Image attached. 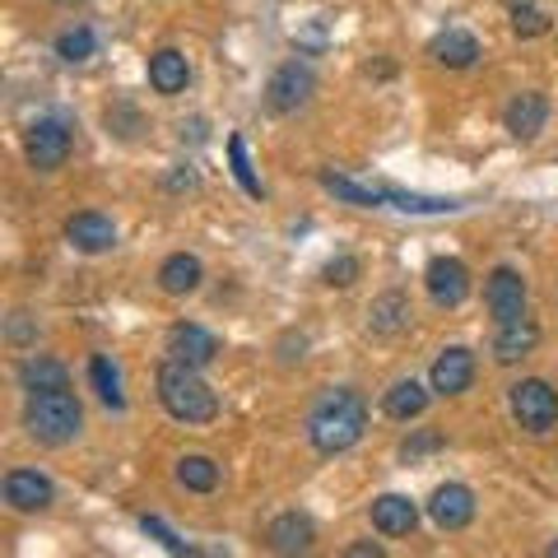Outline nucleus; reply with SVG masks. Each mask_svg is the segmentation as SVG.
Masks as SVG:
<instances>
[{"mask_svg": "<svg viewBox=\"0 0 558 558\" xmlns=\"http://www.w3.org/2000/svg\"><path fill=\"white\" fill-rule=\"evenodd\" d=\"M363 428H368V405H363L359 391H344V387H330L317 396V405L307 410V442L322 451V457H340L349 451Z\"/></svg>", "mask_w": 558, "mask_h": 558, "instance_id": "nucleus-1", "label": "nucleus"}, {"mask_svg": "<svg viewBox=\"0 0 558 558\" xmlns=\"http://www.w3.org/2000/svg\"><path fill=\"white\" fill-rule=\"evenodd\" d=\"M154 387H159V405H163L172 418H178V424H186V428L215 424L219 396L209 391V381L201 377V368L168 359L163 368H159V377H154Z\"/></svg>", "mask_w": 558, "mask_h": 558, "instance_id": "nucleus-2", "label": "nucleus"}, {"mask_svg": "<svg viewBox=\"0 0 558 558\" xmlns=\"http://www.w3.org/2000/svg\"><path fill=\"white\" fill-rule=\"evenodd\" d=\"M84 428V405L75 400V391H28L24 400V433L43 447H70Z\"/></svg>", "mask_w": 558, "mask_h": 558, "instance_id": "nucleus-3", "label": "nucleus"}, {"mask_svg": "<svg viewBox=\"0 0 558 558\" xmlns=\"http://www.w3.org/2000/svg\"><path fill=\"white\" fill-rule=\"evenodd\" d=\"M508 405H512V418L535 438H545V433L558 424V391L549 387L545 377H521L508 387Z\"/></svg>", "mask_w": 558, "mask_h": 558, "instance_id": "nucleus-4", "label": "nucleus"}, {"mask_svg": "<svg viewBox=\"0 0 558 558\" xmlns=\"http://www.w3.org/2000/svg\"><path fill=\"white\" fill-rule=\"evenodd\" d=\"M312 94H317V75H312V65L307 61H284L270 75V84H266V108L270 112H279V117H289V112H303L307 102H312Z\"/></svg>", "mask_w": 558, "mask_h": 558, "instance_id": "nucleus-5", "label": "nucleus"}, {"mask_svg": "<svg viewBox=\"0 0 558 558\" xmlns=\"http://www.w3.org/2000/svg\"><path fill=\"white\" fill-rule=\"evenodd\" d=\"M24 159L33 172H57L70 159V126L57 117H38L24 131Z\"/></svg>", "mask_w": 558, "mask_h": 558, "instance_id": "nucleus-6", "label": "nucleus"}, {"mask_svg": "<svg viewBox=\"0 0 558 558\" xmlns=\"http://www.w3.org/2000/svg\"><path fill=\"white\" fill-rule=\"evenodd\" d=\"M424 289L438 307H461L470 299V270L457 256H433L424 270Z\"/></svg>", "mask_w": 558, "mask_h": 558, "instance_id": "nucleus-7", "label": "nucleus"}, {"mask_svg": "<svg viewBox=\"0 0 558 558\" xmlns=\"http://www.w3.org/2000/svg\"><path fill=\"white\" fill-rule=\"evenodd\" d=\"M0 494H5V508L10 512H47L51 502H57V488H51L47 475L38 470H10L5 484H0Z\"/></svg>", "mask_w": 558, "mask_h": 558, "instance_id": "nucleus-8", "label": "nucleus"}, {"mask_svg": "<svg viewBox=\"0 0 558 558\" xmlns=\"http://www.w3.org/2000/svg\"><path fill=\"white\" fill-rule=\"evenodd\" d=\"M484 303H488V312H494V322L526 317V279H521L512 266H498L484 279Z\"/></svg>", "mask_w": 558, "mask_h": 558, "instance_id": "nucleus-9", "label": "nucleus"}, {"mask_svg": "<svg viewBox=\"0 0 558 558\" xmlns=\"http://www.w3.org/2000/svg\"><path fill=\"white\" fill-rule=\"evenodd\" d=\"M65 242L84 256H98V252H112L117 247V223L98 209H80V215L65 219Z\"/></svg>", "mask_w": 558, "mask_h": 558, "instance_id": "nucleus-10", "label": "nucleus"}, {"mask_svg": "<svg viewBox=\"0 0 558 558\" xmlns=\"http://www.w3.org/2000/svg\"><path fill=\"white\" fill-rule=\"evenodd\" d=\"M428 517L438 531H465L475 521V494L465 484H438L428 498Z\"/></svg>", "mask_w": 558, "mask_h": 558, "instance_id": "nucleus-11", "label": "nucleus"}, {"mask_svg": "<svg viewBox=\"0 0 558 558\" xmlns=\"http://www.w3.org/2000/svg\"><path fill=\"white\" fill-rule=\"evenodd\" d=\"M535 344H539V326L531 317H517V322H498L494 340H488V354H494V363H502V368H512Z\"/></svg>", "mask_w": 558, "mask_h": 558, "instance_id": "nucleus-12", "label": "nucleus"}, {"mask_svg": "<svg viewBox=\"0 0 558 558\" xmlns=\"http://www.w3.org/2000/svg\"><path fill=\"white\" fill-rule=\"evenodd\" d=\"M470 381H475V354L465 344H451L433 359V391L438 396H461L470 391Z\"/></svg>", "mask_w": 558, "mask_h": 558, "instance_id": "nucleus-13", "label": "nucleus"}, {"mask_svg": "<svg viewBox=\"0 0 558 558\" xmlns=\"http://www.w3.org/2000/svg\"><path fill=\"white\" fill-rule=\"evenodd\" d=\"M168 354L178 363H191V368H205V363H215L219 340L209 336L205 326H196V322H178L168 330Z\"/></svg>", "mask_w": 558, "mask_h": 558, "instance_id": "nucleus-14", "label": "nucleus"}, {"mask_svg": "<svg viewBox=\"0 0 558 558\" xmlns=\"http://www.w3.org/2000/svg\"><path fill=\"white\" fill-rule=\"evenodd\" d=\"M545 121H549L545 94H517L508 108H502V126H508L517 140H535L539 131H545Z\"/></svg>", "mask_w": 558, "mask_h": 558, "instance_id": "nucleus-15", "label": "nucleus"}, {"mask_svg": "<svg viewBox=\"0 0 558 558\" xmlns=\"http://www.w3.org/2000/svg\"><path fill=\"white\" fill-rule=\"evenodd\" d=\"M410 326V299L400 289H387V293H377L373 307H368V330L377 340H391L400 336V330Z\"/></svg>", "mask_w": 558, "mask_h": 558, "instance_id": "nucleus-16", "label": "nucleus"}, {"mask_svg": "<svg viewBox=\"0 0 558 558\" xmlns=\"http://www.w3.org/2000/svg\"><path fill=\"white\" fill-rule=\"evenodd\" d=\"M266 539L275 554H307L312 539H317V526H312V517H303V512H284L270 521Z\"/></svg>", "mask_w": 558, "mask_h": 558, "instance_id": "nucleus-17", "label": "nucleus"}, {"mask_svg": "<svg viewBox=\"0 0 558 558\" xmlns=\"http://www.w3.org/2000/svg\"><path fill=\"white\" fill-rule=\"evenodd\" d=\"M373 526H377L381 535H391V539L414 535V526H418V508H414L405 494H381V498L373 502Z\"/></svg>", "mask_w": 558, "mask_h": 558, "instance_id": "nucleus-18", "label": "nucleus"}, {"mask_svg": "<svg viewBox=\"0 0 558 558\" xmlns=\"http://www.w3.org/2000/svg\"><path fill=\"white\" fill-rule=\"evenodd\" d=\"M428 57L447 70H470L480 61V43H475V33H465V28H447L428 43Z\"/></svg>", "mask_w": 558, "mask_h": 558, "instance_id": "nucleus-19", "label": "nucleus"}, {"mask_svg": "<svg viewBox=\"0 0 558 558\" xmlns=\"http://www.w3.org/2000/svg\"><path fill=\"white\" fill-rule=\"evenodd\" d=\"M186 80H191V65H186V57L178 47H163V51H154L149 57V89L154 94L172 98V94L186 89Z\"/></svg>", "mask_w": 558, "mask_h": 558, "instance_id": "nucleus-20", "label": "nucleus"}, {"mask_svg": "<svg viewBox=\"0 0 558 558\" xmlns=\"http://www.w3.org/2000/svg\"><path fill=\"white\" fill-rule=\"evenodd\" d=\"M14 377H20L24 391H61V387H70V368L61 359H51V354H28L20 368H14Z\"/></svg>", "mask_w": 558, "mask_h": 558, "instance_id": "nucleus-21", "label": "nucleus"}, {"mask_svg": "<svg viewBox=\"0 0 558 558\" xmlns=\"http://www.w3.org/2000/svg\"><path fill=\"white\" fill-rule=\"evenodd\" d=\"M201 260L191 256V252H178V256H168L163 266H159V289L168 293V299H186V293H196L201 289Z\"/></svg>", "mask_w": 558, "mask_h": 558, "instance_id": "nucleus-22", "label": "nucleus"}, {"mask_svg": "<svg viewBox=\"0 0 558 558\" xmlns=\"http://www.w3.org/2000/svg\"><path fill=\"white\" fill-rule=\"evenodd\" d=\"M322 186L340 205H354V209H381L387 205V186H363L354 178H340V172H322Z\"/></svg>", "mask_w": 558, "mask_h": 558, "instance_id": "nucleus-23", "label": "nucleus"}, {"mask_svg": "<svg viewBox=\"0 0 558 558\" xmlns=\"http://www.w3.org/2000/svg\"><path fill=\"white\" fill-rule=\"evenodd\" d=\"M381 410H387V418H396V424H410V418H418L428 410V391L418 387L414 377H405V381H396V387L381 396Z\"/></svg>", "mask_w": 558, "mask_h": 558, "instance_id": "nucleus-24", "label": "nucleus"}, {"mask_svg": "<svg viewBox=\"0 0 558 558\" xmlns=\"http://www.w3.org/2000/svg\"><path fill=\"white\" fill-rule=\"evenodd\" d=\"M89 387L98 391V400L108 410H126V391H121V368L108 354H94L89 359Z\"/></svg>", "mask_w": 558, "mask_h": 558, "instance_id": "nucleus-25", "label": "nucleus"}, {"mask_svg": "<svg viewBox=\"0 0 558 558\" xmlns=\"http://www.w3.org/2000/svg\"><path fill=\"white\" fill-rule=\"evenodd\" d=\"M387 205L400 209V215H457V209H465L451 196H414V191H391V186H387Z\"/></svg>", "mask_w": 558, "mask_h": 558, "instance_id": "nucleus-26", "label": "nucleus"}, {"mask_svg": "<svg viewBox=\"0 0 558 558\" xmlns=\"http://www.w3.org/2000/svg\"><path fill=\"white\" fill-rule=\"evenodd\" d=\"M219 461H209V457H182L178 461V484L191 488V494H215L219 488Z\"/></svg>", "mask_w": 558, "mask_h": 558, "instance_id": "nucleus-27", "label": "nucleus"}, {"mask_svg": "<svg viewBox=\"0 0 558 558\" xmlns=\"http://www.w3.org/2000/svg\"><path fill=\"white\" fill-rule=\"evenodd\" d=\"M98 51V38H94V28H65L61 38H57V57L65 61V65H80V61H89Z\"/></svg>", "mask_w": 558, "mask_h": 558, "instance_id": "nucleus-28", "label": "nucleus"}, {"mask_svg": "<svg viewBox=\"0 0 558 558\" xmlns=\"http://www.w3.org/2000/svg\"><path fill=\"white\" fill-rule=\"evenodd\" d=\"M229 163H233V178H238V186L247 191V196H266V186H260V178L252 172V159H247V140L242 135H229Z\"/></svg>", "mask_w": 558, "mask_h": 558, "instance_id": "nucleus-29", "label": "nucleus"}, {"mask_svg": "<svg viewBox=\"0 0 558 558\" xmlns=\"http://www.w3.org/2000/svg\"><path fill=\"white\" fill-rule=\"evenodd\" d=\"M512 33H517V38H545V33H549V14L535 10V5H517L512 10Z\"/></svg>", "mask_w": 558, "mask_h": 558, "instance_id": "nucleus-30", "label": "nucleus"}, {"mask_svg": "<svg viewBox=\"0 0 558 558\" xmlns=\"http://www.w3.org/2000/svg\"><path fill=\"white\" fill-rule=\"evenodd\" d=\"M359 275H363V260H359V256H336V260H330V266L322 270V279H326L330 289H349Z\"/></svg>", "mask_w": 558, "mask_h": 558, "instance_id": "nucleus-31", "label": "nucleus"}, {"mask_svg": "<svg viewBox=\"0 0 558 558\" xmlns=\"http://www.w3.org/2000/svg\"><path fill=\"white\" fill-rule=\"evenodd\" d=\"M5 340H10L14 349L33 344V340H38V322H33L28 312H10V322H5Z\"/></svg>", "mask_w": 558, "mask_h": 558, "instance_id": "nucleus-32", "label": "nucleus"}, {"mask_svg": "<svg viewBox=\"0 0 558 558\" xmlns=\"http://www.w3.org/2000/svg\"><path fill=\"white\" fill-rule=\"evenodd\" d=\"M140 526H145V535H154V539H159V545H163L168 554H191V549L182 545V539H178V535H172V531L163 526L159 517H140Z\"/></svg>", "mask_w": 558, "mask_h": 558, "instance_id": "nucleus-33", "label": "nucleus"}, {"mask_svg": "<svg viewBox=\"0 0 558 558\" xmlns=\"http://www.w3.org/2000/svg\"><path fill=\"white\" fill-rule=\"evenodd\" d=\"M163 186H168V191H196V186H201V172L191 168V163H178V168H172L168 178H163Z\"/></svg>", "mask_w": 558, "mask_h": 558, "instance_id": "nucleus-34", "label": "nucleus"}, {"mask_svg": "<svg viewBox=\"0 0 558 558\" xmlns=\"http://www.w3.org/2000/svg\"><path fill=\"white\" fill-rule=\"evenodd\" d=\"M438 447H442V433H418L414 442H405V447H400V457H405V461H414V457H424V451H438Z\"/></svg>", "mask_w": 558, "mask_h": 558, "instance_id": "nucleus-35", "label": "nucleus"}, {"mask_svg": "<svg viewBox=\"0 0 558 558\" xmlns=\"http://www.w3.org/2000/svg\"><path fill=\"white\" fill-rule=\"evenodd\" d=\"M344 554H349V558H368V554L381 558V545H377V539H359V545H349Z\"/></svg>", "mask_w": 558, "mask_h": 558, "instance_id": "nucleus-36", "label": "nucleus"}, {"mask_svg": "<svg viewBox=\"0 0 558 558\" xmlns=\"http://www.w3.org/2000/svg\"><path fill=\"white\" fill-rule=\"evenodd\" d=\"M545 554H554V558H558V539H554V545H549V549H545Z\"/></svg>", "mask_w": 558, "mask_h": 558, "instance_id": "nucleus-37", "label": "nucleus"}, {"mask_svg": "<svg viewBox=\"0 0 558 558\" xmlns=\"http://www.w3.org/2000/svg\"><path fill=\"white\" fill-rule=\"evenodd\" d=\"M61 5H80V0H61Z\"/></svg>", "mask_w": 558, "mask_h": 558, "instance_id": "nucleus-38", "label": "nucleus"}]
</instances>
